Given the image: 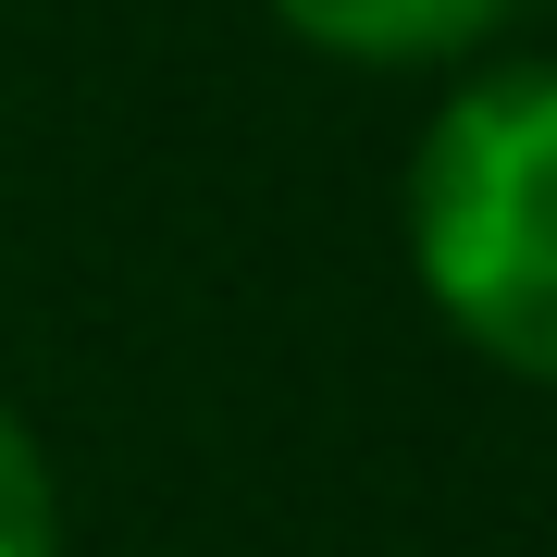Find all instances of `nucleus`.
Instances as JSON below:
<instances>
[{
  "label": "nucleus",
  "mask_w": 557,
  "mask_h": 557,
  "mask_svg": "<svg viewBox=\"0 0 557 557\" xmlns=\"http://www.w3.org/2000/svg\"><path fill=\"white\" fill-rule=\"evenodd\" d=\"M409 273L458 347L557 384V62L458 75L409 149Z\"/></svg>",
  "instance_id": "nucleus-1"
},
{
  "label": "nucleus",
  "mask_w": 557,
  "mask_h": 557,
  "mask_svg": "<svg viewBox=\"0 0 557 557\" xmlns=\"http://www.w3.org/2000/svg\"><path fill=\"white\" fill-rule=\"evenodd\" d=\"M285 38H310L322 62H372V75H409V62H471L520 0H260Z\"/></svg>",
  "instance_id": "nucleus-2"
},
{
  "label": "nucleus",
  "mask_w": 557,
  "mask_h": 557,
  "mask_svg": "<svg viewBox=\"0 0 557 557\" xmlns=\"http://www.w3.org/2000/svg\"><path fill=\"white\" fill-rule=\"evenodd\" d=\"M0 557H62V483L25 409H0Z\"/></svg>",
  "instance_id": "nucleus-3"
}]
</instances>
